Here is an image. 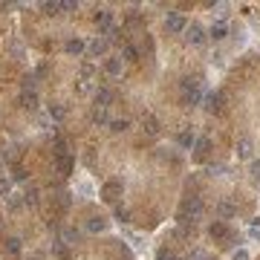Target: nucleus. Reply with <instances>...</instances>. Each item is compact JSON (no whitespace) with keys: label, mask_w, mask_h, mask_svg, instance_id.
I'll return each instance as SVG.
<instances>
[{"label":"nucleus","mask_w":260,"mask_h":260,"mask_svg":"<svg viewBox=\"0 0 260 260\" xmlns=\"http://www.w3.org/2000/svg\"><path fill=\"white\" fill-rule=\"evenodd\" d=\"M203 214H206V203L200 200V197H188L182 206H179V223H197V220H203Z\"/></svg>","instance_id":"f257e3e1"},{"label":"nucleus","mask_w":260,"mask_h":260,"mask_svg":"<svg viewBox=\"0 0 260 260\" xmlns=\"http://www.w3.org/2000/svg\"><path fill=\"white\" fill-rule=\"evenodd\" d=\"M124 197V182L121 179H107L102 185V200L110 206H119V200Z\"/></svg>","instance_id":"f03ea898"},{"label":"nucleus","mask_w":260,"mask_h":260,"mask_svg":"<svg viewBox=\"0 0 260 260\" xmlns=\"http://www.w3.org/2000/svg\"><path fill=\"white\" fill-rule=\"evenodd\" d=\"M200 102H203V90H200V81L185 78V81H182V104H185V107H197Z\"/></svg>","instance_id":"7ed1b4c3"},{"label":"nucleus","mask_w":260,"mask_h":260,"mask_svg":"<svg viewBox=\"0 0 260 260\" xmlns=\"http://www.w3.org/2000/svg\"><path fill=\"white\" fill-rule=\"evenodd\" d=\"M185 41H188L191 47H206L208 32L200 26V23H188V29H185Z\"/></svg>","instance_id":"20e7f679"},{"label":"nucleus","mask_w":260,"mask_h":260,"mask_svg":"<svg viewBox=\"0 0 260 260\" xmlns=\"http://www.w3.org/2000/svg\"><path fill=\"white\" fill-rule=\"evenodd\" d=\"M188 29V23H185V17L182 15H168L165 17V32H185Z\"/></svg>","instance_id":"39448f33"},{"label":"nucleus","mask_w":260,"mask_h":260,"mask_svg":"<svg viewBox=\"0 0 260 260\" xmlns=\"http://www.w3.org/2000/svg\"><path fill=\"white\" fill-rule=\"evenodd\" d=\"M208 234L214 237V240H231V231H228V225L223 220H217V223L208 225Z\"/></svg>","instance_id":"423d86ee"},{"label":"nucleus","mask_w":260,"mask_h":260,"mask_svg":"<svg viewBox=\"0 0 260 260\" xmlns=\"http://www.w3.org/2000/svg\"><path fill=\"white\" fill-rule=\"evenodd\" d=\"M113 99H116V93H113L110 87H99V90H96V107H104V110H107V107L113 104Z\"/></svg>","instance_id":"0eeeda50"},{"label":"nucleus","mask_w":260,"mask_h":260,"mask_svg":"<svg viewBox=\"0 0 260 260\" xmlns=\"http://www.w3.org/2000/svg\"><path fill=\"white\" fill-rule=\"evenodd\" d=\"M206 110L208 113H220L223 110V93H206Z\"/></svg>","instance_id":"6e6552de"},{"label":"nucleus","mask_w":260,"mask_h":260,"mask_svg":"<svg viewBox=\"0 0 260 260\" xmlns=\"http://www.w3.org/2000/svg\"><path fill=\"white\" fill-rule=\"evenodd\" d=\"M87 50H90V55H93V58H99V55H107V50H110V41H107V38H96V41H93Z\"/></svg>","instance_id":"1a4fd4ad"},{"label":"nucleus","mask_w":260,"mask_h":260,"mask_svg":"<svg viewBox=\"0 0 260 260\" xmlns=\"http://www.w3.org/2000/svg\"><path fill=\"white\" fill-rule=\"evenodd\" d=\"M55 168H58V173H61V176H69V173H72V168H75V156H58V165H55Z\"/></svg>","instance_id":"9d476101"},{"label":"nucleus","mask_w":260,"mask_h":260,"mask_svg":"<svg viewBox=\"0 0 260 260\" xmlns=\"http://www.w3.org/2000/svg\"><path fill=\"white\" fill-rule=\"evenodd\" d=\"M96 23H99L102 32H110V29H113V12H107V9L96 12Z\"/></svg>","instance_id":"9b49d317"},{"label":"nucleus","mask_w":260,"mask_h":260,"mask_svg":"<svg viewBox=\"0 0 260 260\" xmlns=\"http://www.w3.org/2000/svg\"><path fill=\"white\" fill-rule=\"evenodd\" d=\"M214 211H217V217H220V220H231V217H234V214H237V206H234V203H217V208H214Z\"/></svg>","instance_id":"f8f14e48"},{"label":"nucleus","mask_w":260,"mask_h":260,"mask_svg":"<svg viewBox=\"0 0 260 260\" xmlns=\"http://www.w3.org/2000/svg\"><path fill=\"white\" fill-rule=\"evenodd\" d=\"M84 50H87V44L81 38H69L67 44H64V52H67V55H81Z\"/></svg>","instance_id":"ddd939ff"},{"label":"nucleus","mask_w":260,"mask_h":260,"mask_svg":"<svg viewBox=\"0 0 260 260\" xmlns=\"http://www.w3.org/2000/svg\"><path fill=\"white\" fill-rule=\"evenodd\" d=\"M107 217H102V214H99V217H90V223H87V231H93V234H99V231H107Z\"/></svg>","instance_id":"4468645a"},{"label":"nucleus","mask_w":260,"mask_h":260,"mask_svg":"<svg viewBox=\"0 0 260 260\" xmlns=\"http://www.w3.org/2000/svg\"><path fill=\"white\" fill-rule=\"evenodd\" d=\"M225 35H228V26H225V23H220V20L211 23V29H208V38H211V41H223Z\"/></svg>","instance_id":"2eb2a0df"},{"label":"nucleus","mask_w":260,"mask_h":260,"mask_svg":"<svg viewBox=\"0 0 260 260\" xmlns=\"http://www.w3.org/2000/svg\"><path fill=\"white\" fill-rule=\"evenodd\" d=\"M252 154H255L252 139H240V142H237V156H240V159H252Z\"/></svg>","instance_id":"dca6fc26"},{"label":"nucleus","mask_w":260,"mask_h":260,"mask_svg":"<svg viewBox=\"0 0 260 260\" xmlns=\"http://www.w3.org/2000/svg\"><path fill=\"white\" fill-rule=\"evenodd\" d=\"M208 151H211V139H208V136L197 139V145H194V156H197V159H203Z\"/></svg>","instance_id":"f3484780"},{"label":"nucleus","mask_w":260,"mask_h":260,"mask_svg":"<svg viewBox=\"0 0 260 260\" xmlns=\"http://www.w3.org/2000/svg\"><path fill=\"white\" fill-rule=\"evenodd\" d=\"M47 113H50L52 121H64V119H67V107H64V104H50V110H47Z\"/></svg>","instance_id":"a211bd4d"},{"label":"nucleus","mask_w":260,"mask_h":260,"mask_svg":"<svg viewBox=\"0 0 260 260\" xmlns=\"http://www.w3.org/2000/svg\"><path fill=\"white\" fill-rule=\"evenodd\" d=\"M208 9H214V15L220 17V23L231 15V6H228V3H208Z\"/></svg>","instance_id":"6ab92c4d"},{"label":"nucleus","mask_w":260,"mask_h":260,"mask_svg":"<svg viewBox=\"0 0 260 260\" xmlns=\"http://www.w3.org/2000/svg\"><path fill=\"white\" fill-rule=\"evenodd\" d=\"M52 255H55L58 260H67L69 258V246L64 240H55V243H52Z\"/></svg>","instance_id":"aec40b11"},{"label":"nucleus","mask_w":260,"mask_h":260,"mask_svg":"<svg viewBox=\"0 0 260 260\" xmlns=\"http://www.w3.org/2000/svg\"><path fill=\"white\" fill-rule=\"evenodd\" d=\"M104 72L107 75H121V58H107L104 61Z\"/></svg>","instance_id":"412c9836"},{"label":"nucleus","mask_w":260,"mask_h":260,"mask_svg":"<svg viewBox=\"0 0 260 260\" xmlns=\"http://www.w3.org/2000/svg\"><path fill=\"white\" fill-rule=\"evenodd\" d=\"M176 142H179V148H185V151H188V148H194V145H197V136H194L191 130H182V133L176 136Z\"/></svg>","instance_id":"4be33fe9"},{"label":"nucleus","mask_w":260,"mask_h":260,"mask_svg":"<svg viewBox=\"0 0 260 260\" xmlns=\"http://www.w3.org/2000/svg\"><path fill=\"white\" fill-rule=\"evenodd\" d=\"M110 121H113V119L107 116V110H104V107H96V110H93V124H102V127L107 124V127H110Z\"/></svg>","instance_id":"5701e85b"},{"label":"nucleus","mask_w":260,"mask_h":260,"mask_svg":"<svg viewBox=\"0 0 260 260\" xmlns=\"http://www.w3.org/2000/svg\"><path fill=\"white\" fill-rule=\"evenodd\" d=\"M20 107L35 110V107H38V96H35V93H23V96H20Z\"/></svg>","instance_id":"b1692460"},{"label":"nucleus","mask_w":260,"mask_h":260,"mask_svg":"<svg viewBox=\"0 0 260 260\" xmlns=\"http://www.w3.org/2000/svg\"><path fill=\"white\" fill-rule=\"evenodd\" d=\"M23 203L26 206H38V188L35 185H29V188L23 191Z\"/></svg>","instance_id":"393cba45"},{"label":"nucleus","mask_w":260,"mask_h":260,"mask_svg":"<svg viewBox=\"0 0 260 260\" xmlns=\"http://www.w3.org/2000/svg\"><path fill=\"white\" fill-rule=\"evenodd\" d=\"M127 127H130V121L127 119H113L110 121V130H113V133H124Z\"/></svg>","instance_id":"a878e982"},{"label":"nucleus","mask_w":260,"mask_h":260,"mask_svg":"<svg viewBox=\"0 0 260 260\" xmlns=\"http://www.w3.org/2000/svg\"><path fill=\"white\" fill-rule=\"evenodd\" d=\"M61 240L67 243V246L78 243V231H75V228H64V231H61Z\"/></svg>","instance_id":"bb28decb"},{"label":"nucleus","mask_w":260,"mask_h":260,"mask_svg":"<svg viewBox=\"0 0 260 260\" xmlns=\"http://www.w3.org/2000/svg\"><path fill=\"white\" fill-rule=\"evenodd\" d=\"M121 58H124V61H136V58H139V50L133 47V44H127V47L121 50Z\"/></svg>","instance_id":"cd10ccee"},{"label":"nucleus","mask_w":260,"mask_h":260,"mask_svg":"<svg viewBox=\"0 0 260 260\" xmlns=\"http://www.w3.org/2000/svg\"><path fill=\"white\" fill-rule=\"evenodd\" d=\"M6 206H9V211H17V208L26 206V203H23V197H15V194H9V197H6Z\"/></svg>","instance_id":"c85d7f7f"},{"label":"nucleus","mask_w":260,"mask_h":260,"mask_svg":"<svg viewBox=\"0 0 260 260\" xmlns=\"http://www.w3.org/2000/svg\"><path fill=\"white\" fill-rule=\"evenodd\" d=\"M142 121H145V127H148V133H154V136H156V133H159V121H156L154 116H151V113H148V116H145V119H142Z\"/></svg>","instance_id":"c756f323"},{"label":"nucleus","mask_w":260,"mask_h":260,"mask_svg":"<svg viewBox=\"0 0 260 260\" xmlns=\"http://www.w3.org/2000/svg\"><path fill=\"white\" fill-rule=\"evenodd\" d=\"M9 194H12V179L0 176V197H9Z\"/></svg>","instance_id":"7c9ffc66"},{"label":"nucleus","mask_w":260,"mask_h":260,"mask_svg":"<svg viewBox=\"0 0 260 260\" xmlns=\"http://www.w3.org/2000/svg\"><path fill=\"white\" fill-rule=\"evenodd\" d=\"M44 9H47L50 15H58V12H64V3H58V0H52V3H44Z\"/></svg>","instance_id":"2f4dec72"},{"label":"nucleus","mask_w":260,"mask_h":260,"mask_svg":"<svg viewBox=\"0 0 260 260\" xmlns=\"http://www.w3.org/2000/svg\"><path fill=\"white\" fill-rule=\"evenodd\" d=\"M96 75V67L93 64H81V81H90Z\"/></svg>","instance_id":"473e14b6"},{"label":"nucleus","mask_w":260,"mask_h":260,"mask_svg":"<svg viewBox=\"0 0 260 260\" xmlns=\"http://www.w3.org/2000/svg\"><path fill=\"white\" fill-rule=\"evenodd\" d=\"M6 252H9V255H17V252H20V240H17V237H9V240H6Z\"/></svg>","instance_id":"72a5a7b5"},{"label":"nucleus","mask_w":260,"mask_h":260,"mask_svg":"<svg viewBox=\"0 0 260 260\" xmlns=\"http://www.w3.org/2000/svg\"><path fill=\"white\" fill-rule=\"evenodd\" d=\"M249 173H252V179L260 182V159H252V165H249Z\"/></svg>","instance_id":"f704fd0d"},{"label":"nucleus","mask_w":260,"mask_h":260,"mask_svg":"<svg viewBox=\"0 0 260 260\" xmlns=\"http://www.w3.org/2000/svg\"><path fill=\"white\" fill-rule=\"evenodd\" d=\"M188 260H211V258H208V252H203V249H194L188 255Z\"/></svg>","instance_id":"c9c22d12"},{"label":"nucleus","mask_w":260,"mask_h":260,"mask_svg":"<svg viewBox=\"0 0 260 260\" xmlns=\"http://www.w3.org/2000/svg\"><path fill=\"white\" fill-rule=\"evenodd\" d=\"M156 260H176V255L168 252V249H159V252H156Z\"/></svg>","instance_id":"e433bc0d"},{"label":"nucleus","mask_w":260,"mask_h":260,"mask_svg":"<svg viewBox=\"0 0 260 260\" xmlns=\"http://www.w3.org/2000/svg\"><path fill=\"white\" fill-rule=\"evenodd\" d=\"M127 217H130V211H127L124 206H116V220H121V223H124Z\"/></svg>","instance_id":"4c0bfd02"},{"label":"nucleus","mask_w":260,"mask_h":260,"mask_svg":"<svg viewBox=\"0 0 260 260\" xmlns=\"http://www.w3.org/2000/svg\"><path fill=\"white\" fill-rule=\"evenodd\" d=\"M104 35H107V41H119V38H121V29H119V26H113L110 32H104Z\"/></svg>","instance_id":"58836bf2"},{"label":"nucleus","mask_w":260,"mask_h":260,"mask_svg":"<svg viewBox=\"0 0 260 260\" xmlns=\"http://www.w3.org/2000/svg\"><path fill=\"white\" fill-rule=\"evenodd\" d=\"M211 173H214V176H225L228 168H225V165H211Z\"/></svg>","instance_id":"ea45409f"},{"label":"nucleus","mask_w":260,"mask_h":260,"mask_svg":"<svg viewBox=\"0 0 260 260\" xmlns=\"http://www.w3.org/2000/svg\"><path fill=\"white\" fill-rule=\"evenodd\" d=\"M12 179H15V182H23V179H26V171H23V168H15V171H12Z\"/></svg>","instance_id":"a19ab883"},{"label":"nucleus","mask_w":260,"mask_h":260,"mask_svg":"<svg viewBox=\"0 0 260 260\" xmlns=\"http://www.w3.org/2000/svg\"><path fill=\"white\" fill-rule=\"evenodd\" d=\"M231 260H249V252H246V249H237V252H234V258Z\"/></svg>","instance_id":"79ce46f5"},{"label":"nucleus","mask_w":260,"mask_h":260,"mask_svg":"<svg viewBox=\"0 0 260 260\" xmlns=\"http://www.w3.org/2000/svg\"><path fill=\"white\" fill-rule=\"evenodd\" d=\"M12 55H15V58H20V55H23V47H20V44H12Z\"/></svg>","instance_id":"37998d69"}]
</instances>
